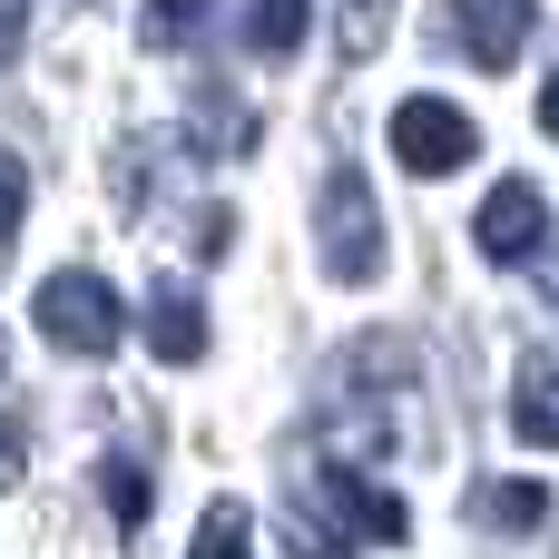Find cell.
I'll return each mask as SVG.
<instances>
[{
    "instance_id": "6da1fadb",
    "label": "cell",
    "mask_w": 559,
    "mask_h": 559,
    "mask_svg": "<svg viewBox=\"0 0 559 559\" xmlns=\"http://www.w3.org/2000/svg\"><path fill=\"white\" fill-rule=\"evenodd\" d=\"M29 324H39L59 354H118V334H128V305H118V285H108V275H88V265H59V275L29 295Z\"/></svg>"
},
{
    "instance_id": "7a4b0ae2",
    "label": "cell",
    "mask_w": 559,
    "mask_h": 559,
    "mask_svg": "<svg viewBox=\"0 0 559 559\" xmlns=\"http://www.w3.org/2000/svg\"><path fill=\"white\" fill-rule=\"evenodd\" d=\"M314 236H324V275H334V285H373V275H383V206H373L364 167H334V177H324Z\"/></svg>"
},
{
    "instance_id": "3957f363",
    "label": "cell",
    "mask_w": 559,
    "mask_h": 559,
    "mask_svg": "<svg viewBox=\"0 0 559 559\" xmlns=\"http://www.w3.org/2000/svg\"><path fill=\"white\" fill-rule=\"evenodd\" d=\"M393 157H403L413 177H452V167L481 157V128H472L452 98H403V108H393Z\"/></svg>"
},
{
    "instance_id": "277c9868",
    "label": "cell",
    "mask_w": 559,
    "mask_h": 559,
    "mask_svg": "<svg viewBox=\"0 0 559 559\" xmlns=\"http://www.w3.org/2000/svg\"><path fill=\"white\" fill-rule=\"evenodd\" d=\"M472 246H481L491 265L550 255V206H540V187H531V177H501V187L481 197V216H472Z\"/></svg>"
},
{
    "instance_id": "5b68a950",
    "label": "cell",
    "mask_w": 559,
    "mask_h": 559,
    "mask_svg": "<svg viewBox=\"0 0 559 559\" xmlns=\"http://www.w3.org/2000/svg\"><path fill=\"white\" fill-rule=\"evenodd\" d=\"M314 501H324L344 531H364V540H413V511H403L393 491H373L354 462H324V472H314Z\"/></svg>"
},
{
    "instance_id": "8992f818",
    "label": "cell",
    "mask_w": 559,
    "mask_h": 559,
    "mask_svg": "<svg viewBox=\"0 0 559 559\" xmlns=\"http://www.w3.org/2000/svg\"><path fill=\"white\" fill-rule=\"evenodd\" d=\"M452 29H462V49H472L481 69H511V59H521V39H531V10H521V0H472Z\"/></svg>"
},
{
    "instance_id": "52a82bcc",
    "label": "cell",
    "mask_w": 559,
    "mask_h": 559,
    "mask_svg": "<svg viewBox=\"0 0 559 559\" xmlns=\"http://www.w3.org/2000/svg\"><path fill=\"white\" fill-rule=\"evenodd\" d=\"M147 344H157V364H197L206 354V305L187 285H157L147 295Z\"/></svg>"
},
{
    "instance_id": "ba28073f",
    "label": "cell",
    "mask_w": 559,
    "mask_h": 559,
    "mask_svg": "<svg viewBox=\"0 0 559 559\" xmlns=\"http://www.w3.org/2000/svg\"><path fill=\"white\" fill-rule=\"evenodd\" d=\"M511 432L540 442V452H559V373L550 364H521V383H511Z\"/></svg>"
},
{
    "instance_id": "9c48e42d",
    "label": "cell",
    "mask_w": 559,
    "mask_h": 559,
    "mask_svg": "<svg viewBox=\"0 0 559 559\" xmlns=\"http://www.w3.org/2000/svg\"><path fill=\"white\" fill-rule=\"evenodd\" d=\"M98 491H108V521H118V531H138V521H147V501H157L147 462H128V452H108V462H98Z\"/></svg>"
},
{
    "instance_id": "30bf717a",
    "label": "cell",
    "mask_w": 559,
    "mask_h": 559,
    "mask_svg": "<svg viewBox=\"0 0 559 559\" xmlns=\"http://www.w3.org/2000/svg\"><path fill=\"white\" fill-rule=\"evenodd\" d=\"M255 521H246V501H206V521H197V550L187 559H255Z\"/></svg>"
},
{
    "instance_id": "8fae6325",
    "label": "cell",
    "mask_w": 559,
    "mask_h": 559,
    "mask_svg": "<svg viewBox=\"0 0 559 559\" xmlns=\"http://www.w3.org/2000/svg\"><path fill=\"white\" fill-rule=\"evenodd\" d=\"M236 29H246V49H265V59H285V49L305 39V0H255V10H246Z\"/></svg>"
},
{
    "instance_id": "7c38bea8",
    "label": "cell",
    "mask_w": 559,
    "mask_h": 559,
    "mask_svg": "<svg viewBox=\"0 0 559 559\" xmlns=\"http://www.w3.org/2000/svg\"><path fill=\"white\" fill-rule=\"evenodd\" d=\"M481 521H491V531H540V521H550V491H540V481H491V491H481Z\"/></svg>"
},
{
    "instance_id": "4fadbf2b",
    "label": "cell",
    "mask_w": 559,
    "mask_h": 559,
    "mask_svg": "<svg viewBox=\"0 0 559 559\" xmlns=\"http://www.w3.org/2000/svg\"><path fill=\"white\" fill-rule=\"evenodd\" d=\"M20 206H29V167L0 147V255H10V236H20Z\"/></svg>"
},
{
    "instance_id": "5bb4252c",
    "label": "cell",
    "mask_w": 559,
    "mask_h": 559,
    "mask_svg": "<svg viewBox=\"0 0 559 559\" xmlns=\"http://www.w3.org/2000/svg\"><path fill=\"white\" fill-rule=\"evenodd\" d=\"M285 550H295V559H354V550H344V531H334V521H305V511H295V531H285Z\"/></svg>"
},
{
    "instance_id": "9a60e30c",
    "label": "cell",
    "mask_w": 559,
    "mask_h": 559,
    "mask_svg": "<svg viewBox=\"0 0 559 559\" xmlns=\"http://www.w3.org/2000/svg\"><path fill=\"white\" fill-rule=\"evenodd\" d=\"M20 462H29V432H20V423H10V413H0V491H10V481H20Z\"/></svg>"
},
{
    "instance_id": "2e32d148",
    "label": "cell",
    "mask_w": 559,
    "mask_h": 559,
    "mask_svg": "<svg viewBox=\"0 0 559 559\" xmlns=\"http://www.w3.org/2000/svg\"><path fill=\"white\" fill-rule=\"evenodd\" d=\"M540 295H550V314H559V236H550V255H540Z\"/></svg>"
},
{
    "instance_id": "e0dca14e",
    "label": "cell",
    "mask_w": 559,
    "mask_h": 559,
    "mask_svg": "<svg viewBox=\"0 0 559 559\" xmlns=\"http://www.w3.org/2000/svg\"><path fill=\"white\" fill-rule=\"evenodd\" d=\"M540 128L559 138V79H540Z\"/></svg>"
},
{
    "instance_id": "ac0fdd59",
    "label": "cell",
    "mask_w": 559,
    "mask_h": 559,
    "mask_svg": "<svg viewBox=\"0 0 559 559\" xmlns=\"http://www.w3.org/2000/svg\"><path fill=\"white\" fill-rule=\"evenodd\" d=\"M20 29H29V20H20V10H0V49H20Z\"/></svg>"
}]
</instances>
